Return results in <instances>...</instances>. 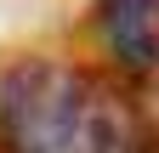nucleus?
Listing matches in <instances>:
<instances>
[{"instance_id":"obj_1","label":"nucleus","mask_w":159,"mask_h":153,"mask_svg":"<svg viewBox=\"0 0 159 153\" xmlns=\"http://www.w3.org/2000/svg\"><path fill=\"white\" fill-rule=\"evenodd\" d=\"M91 80L51 57H23L0 80V153H68Z\"/></svg>"},{"instance_id":"obj_2","label":"nucleus","mask_w":159,"mask_h":153,"mask_svg":"<svg viewBox=\"0 0 159 153\" xmlns=\"http://www.w3.org/2000/svg\"><path fill=\"white\" fill-rule=\"evenodd\" d=\"M97 34L119 68H131V74L159 68V0H102Z\"/></svg>"}]
</instances>
